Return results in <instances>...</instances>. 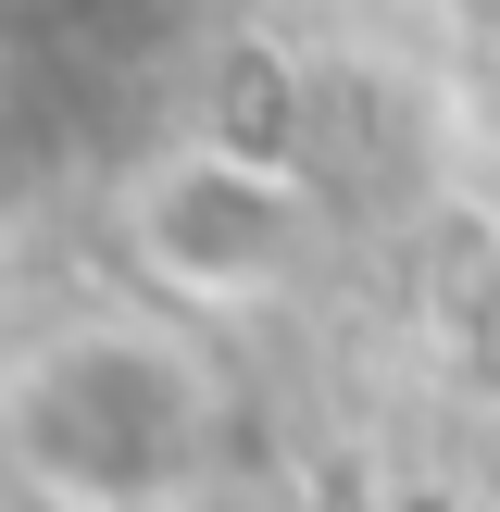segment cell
<instances>
[{
    "mask_svg": "<svg viewBox=\"0 0 500 512\" xmlns=\"http://www.w3.org/2000/svg\"><path fill=\"white\" fill-rule=\"evenodd\" d=\"M0 463L50 512H188L225 463V375L150 313H75L0 363Z\"/></svg>",
    "mask_w": 500,
    "mask_h": 512,
    "instance_id": "6da1fadb",
    "label": "cell"
},
{
    "mask_svg": "<svg viewBox=\"0 0 500 512\" xmlns=\"http://www.w3.org/2000/svg\"><path fill=\"white\" fill-rule=\"evenodd\" d=\"M125 225H138V263L163 275L175 300H200V313L288 288L300 250H313L300 188H288L275 163H238V150H188V163H163Z\"/></svg>",
    "mask_w": 500,
    "mask_h": 512,
    "instance_id": "7a4b0ae2",
    "label": "cell"
}]
</instances>
